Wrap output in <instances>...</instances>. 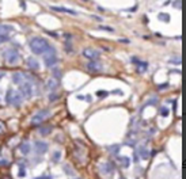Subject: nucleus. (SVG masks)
<instances>
[{
    "mask_svg": "<svg viewBox=\"0 0 186 179\" xmlns=\"http://www.w3.org/2000/svg\"><path fill=\"white\" fill-rule=\"evenodd\" d=\"M29 46H30V50L34 54H45L50 48L49 42L45 38H41V37H34V38H31Z\"/></svg>",
    "mask_w": 186,
    "mask_h": 179,
    "instance_id": "nucleus-1",
    "label": "nucleus"
},
{
    "mask_svg": "<svg viewBox=\"0 0 186 179\" xmlns=\"http://www.w3.org/2000/svg\"><path fill=\"white\" fill-rule=\"evenodd\" d=\"M6 99H7L8 105L15 106V107L21 106L22 102H23V98H22L21 92L16 91V90H10V91L7 92V95H6Z\"/></svg>",
    "mask_w": 186,
    "mask_h": 179,
    "instance_id": "nucleus-2",
    "label": "nucleus"
},
{
    "mask_svg": "<svg viewBox=\"0 0 186 179\" xmlns=\"http://www.w3.org/2000/svg\"><path fill=\"white\" fill-rule=\"evenodd\" d=\"M57 61H59V58H57V56H56V49H54L53 46H50L49 50L44 54V64H45L48 68H53L57 64Z\"/></svg>",
    "mask_w": 186,
    "mask_h": 179,
    "instance_id": "nucleus-3",
    "label": "nucleus"
},
{
    "mask_svg": "<svg viewBox=\"0 0 186 179\" xmlns=\"http://www.w3.org/2000/svg\"><path fill=\"white\" fill-rule=\"evenodd\" d=\"M3 57H4V60H6V63H7V64H10V65H14V64H16L18 61H19V57H21V56H19L18 50L10 48V49L4 50Z\"/></svg>",
    "mask_w": 186,
    "mask_h": 179,
    "instance_id": "nucleus-4",
    "label": "nucleus"
},
{
    "mask_svg": "<svg viewBox=\"0 0 186 179\" xmlns=\"http://www.w3.org/2000/svg\"><path fill=\"white\" fill-rule=\"evenodd\" d=\"M50 117V111L49 110H39L31 117L30 119V123L31 125H39V123H42L46 118H49Z\"/></svg>",
    "mask_w": 186,
    "mask_h": 179,
    "instance_id": "nucleus-5",
    "label": "nucleus"
},
{
    "mask_svg": "<svg viewBox=\"0 0 186 179\" xmlns=\"http://www.w3.org/2000/svg\"><path fill=\"white\" fill-rule=\"evenodd\" d=\"M11 79H12V83L14 84H18V86H22L25 84V83H30V76L26 73H23V72H14V73L11 75Z\"/></svg>",
    "mask_w": 186,
    "mask_h": 179,
    "instance_id": "nucleus-6",
    "label": "nucleus"
},
{
    "mask_svg": "<svg viewBox=\"0 0 186 179\" xmlns=\"http://www.w3.org/2000/svg\"><path fill=\"white\" fill-rule=\"evenodd\" d=\"M82 54L86 57L90 61H97L101 56V50L98 49H92V48H86V49L82 50Z\"/></svg>",
    "mask_w": 186,
    "mask_h": 179,
    "instance_id": "nucleus-7",
    "label": "nucleus"
},
{
    "mask_svg": "<svg viewBox=\"0 0 186 179\" xmlns=\"http://www.w3.org/2000/svg\"><path fill=\"white\" fill-rule=\"evenodd\" d=\"M86 68H87V71L92 72V73H99V72L103 71V65H102L99 61H90Z\"/></svg>",
    "mask_w": 186,
    "mask_h": 179,
    "instance_id": "nucleus-8",
    "label": "nucleus"
},
{
    "mask_svg": "<svg viewBox=\"0 0 186 179\" xmlns=\"http://www.w3.org/2000/svg\"><path fill=\"white\" fill-rule=\"evenodd\" d=\"M34 149L37 153H45L48 149H49V145H48V143H45V141H35L34 144Z\"/></svg>",
    "mask_w": 186,
    "mask_h": 179,
    "instance_id": "nucleus-9",
    "label": "nucleus"
},
{
    "mask_svg": "<svg viewBox=\"0 0 186 179\" xmlns=\"http://www.w3.org/2000/svg\"><path fill=\"white\" fill-rule=\"evenodd\" d=\"M21 92L22 95H25V96H33V94H34V91H33V86H31V83H25V84H22L21 86Z\"/></svg>",
    "mask_w": 186,
    "mask_h": 179,
    "instance_id": "nucleus-10",
    "label": "nucleus"
},
{
    "mask_svg": "<svg viewBox=\"0 0 186 179\" xmlns=\"http://www.w3.org/2000/svg\"><path fill=\"white\" fill-rule=\"evenodd\" d=\"M26 63H27V67L30 68V69H33V71L39 69V63L37 61V58H34V57H29Z\"/></svg>",
    "mask_w": 186,
    "mask_h": 179,
    "instance_id": "nucleus-11",
    "label": "nucleus"
},
{
    "mask_svg": "<svg viewBox=\"0 0 186 179\" xmlns=\"http://www.w3.org/2000/svg\"><path fill=\"white\" fill-rule=\"evenodd\" d=\"M59 87V81L54 80V79H49V80L46 81V84H45V88L48 90V91H54L56 88Z\"/></svg>",
    "mask_w": 186,
    "mask_h": 179,
    "instance_id": "nucleus-12",
    "label": "nucleus"
},
{
    "mask_svg": "<svg viewBox=\"0 0 186 179\" xmlns=\"http://www.w3.org/2000/svg\"><path fill=\"white\" fill-rule=\"evenodd\" d=\"M53 11H59V12H67V14L69 15H77V12L75 10H71V8H67V7H56V6H52Z\"/></svg>",
    "mask_w": 186,
    "mask_h": 179,
    "instance_id": "nucleus-13",
    "label": "nucleus"
},
{
    "mask_svg": "<svg viewBox=\"0 0 186 179\" xmlns=\"http://www.w3.org/2000/svg\"><path fill=\"white\" fill-rule=\"evenodd\" d=\"M113 171H114V165H113L112 163H105V164L102 165V172H103V174L110 175V174H113Z\"/></svg>",
    "mask_w": 186,
    "mask_h": 179,
    "instance_id": "nucleus-14",
    "label": "nucleus"
},
{
    "mask_svg": "<svg viewBox=\"0 0 186 179\" xmlns=\"http://www.w3.org/2000/svg\"><path fill=\"white\" fill-rule=\"evenodd\" d=\"M14 30V27L10 25H0V35H7Z\"/></svg>",
    "mask_w": 186,
    "mask_h": 179,
    "instance_id": "nucleus-15",
    "label": "nucleus"
},
{
    "mask_svg": "<svg viewBox=\"0 0 186 179\" xmlns=\"http://www.w3.org/2000/svg\"><path fill=\"white\" fill-rule=\"evenodd\" d=\"M19 151H21L22 155H29V152H30V144H29L27 141L22 143V144L19 145Z\"/></svg>",
    "mask_w": 186,
    "mask_h": 179,
    "instance_id": "nucleus-16",
    "label": "nucleus"
},
{
    "mask_svg": "<svg viewBox=\"0 0 186 179\" xmlns=\"http://www.w3.org/2000/svg\"><path fill=\"white\" fill-rule=\"evenodd\" d=\"M139 155H140L141 159H144V160H145V159L150 158V151H148L145 147H140V148H139Z\"/></svg>",
    "mask_w": 186,
    "mask_h": 179,
    "instance_id": "nucleus-17",
    "label": "nucleus"
},
{
    "mask_svg": "<svg viewBox=\"0 0 186 179\" xmlns=\"http://www.w3.org/2000/svg\"><path fill=\"white\" fill-rule=\"evenodd\" d=\"M52 73H53V79H54V80L59 81L60 79H61V71H60L57 67H53L52 68Z\"/></svg>",
    "mask_w": 186,
    "mask_h": 179,
    "instance_id": "nucleus-18",
    "label": "nucleus"
},
{
    "mask_svg": "<svg viewBox=\"0 0 186 179\" xmlns=\"http://www.w3.org/2000/svg\"><path fill=\"white\" fill-rule=\"evenodd\" d=\"M50 132H52V126H44L39 129V134L41 136H48Z\"/></svg>",
    "mask_w": 186,
    "mask_h": 179,
    "instance_id": "nucleus-19",
    "label": "nucleus"
},
{
    "mask_svg": "<svg viewBox=\"0 0 186 179\" xmlns=\"http://www.w3.org/2000/svg\"><path fill=\"white\" fill-rule=\"evenodd\" d=\"M118 162H121L122 167H128V165H129V158H122V156H118Z\"/></svg>",
    "mask_w": 186,
    "mask_h": 179,
    "instance_id": "nucleus-20",
    "label": "nucleus"
},
{
    "mask_svg": "<svg viewBox=\"0 0 186 179\" xmlns=\"http://www.w3.org/2000/svg\"><path fill=\"white\" fill-rule=\"evenodd\" d=\"M60 159H61V152L60 151H56L54 152V153H53V156H52V162H59Z\"/></svg>",
    "mask_w": 186,
    "mask_h": 179,
    "instance_id": "nucleus-21",
    "label": "nucleus"
},
{
    "mask_svg": "<svg viewBox=\"0 0 186 179\" xmlns=\"http://www.w3.org/2000/svg\"><path fill=\"white\" fill-rule=\"evenodd\" d=\"M63 168H64V171L67 172L68 175H75V171H74V170H72V168H71V167H69V164H65V165H64V167H63Z\"/></svg>",
    "mask_w": 186,
    "mask_h": 179,
    "instance_id": "nucleus-22",
    "label": "nucleus"
},
{
    "mask_svg": "<svg viewBox=\"0 0 186 179\" xmlns=\"http://www.w3.org/2000/svg\"><path fill=\"white\" fill-rule=\"evenodd\" d=\"M159 114H160L162 117H167V116H169V109H167V107H160Z\"/></svg>",
    "mask_w": 186,
    "mask_h": 179,
    "instance_id": "nucleus-23",
    "label": "nucleus"
},
{
    "mask_svg": "<svg viewBox=\"0 0 186 179\" xmlns=\"http://www.w3.org/2000/svg\"><path fill=\"white\" fill-rule=\"evenodd\" d=\"M141 67L137 68V72H140V73H143V72H145V69H147V63H140Z\"/></svg>",
    "mask_w": 186,
    "mask_h": 179,
    "instance_id": "nucleus-24",
    "label": "nucleus"
},
{
    "mask_svg": "<svg viewBox=\"0 0 186 179\" xmlns=\"http://www.w3.org/2000/svg\"><path fill=\"white\" fill-rule=\"evenodd\" d=\"M159 19H160V21H165V22H169L170 21V16L167 14H159Z\"/></svg>",
    "mask_w": 186,
    "mask_h": 179,
    "instance_id": "nucleus-25",
    "label": "nucleus"
},
{
    "mask_svg": "<svg viewBox=\"0 0 186 179\" xmlns=\"http://www.w3.org/2000/svg\"><path fill=\"white\" fill-rule=\"evenodd\" d=\"M26 175V170L23 164H19V176H25Z\"/></svg>",
    "mask_w": 186,
    "mask_h": 179,
    "instance_id": "nucleus-26",
    "label": "nucleus"
},
{
    "mask_svg": "<svg viewBox=\"0 0 186 179\" xmlns=\"http://www.w3.org/2000/svg\"><path fill=\"white\" fill-rule=\"evenodd\" d=\"M169 63H171V64H181V57H177V58H170Z\"/></svg>",
    "mask_w": 186,
    "mask_h": 179,
    "instance_id": "nucleus-27",
    "label": "nucleus"
},
{
    "mask_svg": "<svg viewBox=\"0 0 186 179\" xmlns=\"http://www.w3.org/2000/svg\"><path fill=\"white\" fill-rule=\"evenodd\" d=\"M8 35H0V45H1V44H4V42H7L8 41Z\"/></svg>",
    "mask_w": 186,
    "mask_h": 179,
    "instance_id": "nucleus-28",
    "label": "nucleus"
},
{
    "mask_svg": "<svg viewBox=\"0 0 186 179\" xmlns=\"http://www.w3.org/2000/svg\"><path fill=\"white\" fill-rule=\"evenodd\" d=\"M107 149H109V151H112V152H114V153L119 152V147H118V145H116V147H109Z\"/></svg>",
    "mask_w": 186,
    "mask_h": 179,
    "instance_id": "nucleus-29",
    "label": "nucleus"
},
{
    "mask_svg": "<svg viewBox=\"0 0 186 179\" xmlns=\"http://www.w3.org/2000/svg\"><path fill=\"white\" fill-rule=\"evenodd\" d=\"M77 98H79V99H86L87 102H91V96H90V95H86V96H83V95H79Z\"/></svg>",
    "mask_w": 186,
    "mask_h": 179,
    "instance_id": "nucleus-30",
    "label": "nucleus"
},
{
    "mask_svg": "<svg viewBox=\"0 0 186 179\" xmlns=\"http://www.w3.org/2000/svg\"><path fill=\"white\" fill-rule=\"evenodd\" d=\"M57 98H59V95H50L49 101H50V102H53V101H54V99H57Z\"/></svg>",
    "mask_w": 186,
    "mask_h": 179,
    "instance_id": "nucleus-31",
    "label": "nucleus"
},
{
    "mask_svg": "<svg viewBox=\"0 0 186 179\" xmlns=\"http://www.w3.org/2000/svg\"><path fill=\"white\" fill-rule=\"evenodd\" d=\"M4 132V126H3V123H0V134Z\"/></svg>",
    "mask_w": 186,
    "mask_h": 179,
    "instance_id": "nucleus-32",
    "label": "nucleus"
},
{
    "mask_svg": "<svg viewBox=\"0 0 186 179\" xmlns=\"http://www.w3.org/2000/svg\"><path fill=\"white\" fill-rule=\"evenodd\" d=\"M8 164V162H6V160H1L0 162V165H7Z\"/></svg>",
    "mask_w": 186,
    "mask_h": 179,
    "instance_id": "nucleus-33",
    "label": "nucleus"
},
{
    "mask_svg": "<svg viewBox=\"0 0 186 179\" xmlns=\"http://www.w3.org/2000/svg\"><path fill=\"white\" fill-rule=\"evenodd\" d=\"M106 94H107V92H98L99 96H102V95H106Z\"/></svg>",
    "mask_w": 186,
    "mask_h": 179,
    "instance_id": "nucleus-34",
    "label": "nucleus"
},
{
    "mask_svg": "<svg viewBox=\"0 0 186 179\" xmlns=\"http://www.w3.org/2000/svg\"><path fill=\"white\" fill-rule=\"evenodd\" d=\"M37 179H52V176L48 175V178H37Z\"/></svg>",
    "mask_w": 186,
    "mask_h": 179,
    "instance_id": "nucleus-35",
    "label": "nucleus"
},
{
    "mask_svg": "<svg viewBox=\"0 0 186 179\" xmlns=\"http://www.w3.org/2000/svg\"><path fill=\"white\" fill-rule=\"evenodd\" d=\"M4 75H6V73H4V72H0V79H1V77H3Z\"/></svg>",
    "mask_w": 186,
    "mask_h": 179,
    "instance_id": "nucleus-36",
    "label": "nucleus"
},
{
    "mask_svg": "<svg viewBox=\"0 0 186 179\" xmlns=\"http://www.w3.org/2000/svg\"><path fill=\"white\" fill-rule=\"evenodd\" d=\"M121 179H122V178H121Z\"/></svg>",
    "mask_w": 186,
    "mask_h": 179,
    "instance_id": "nucleus-37",
    "label": "nucleus"
}]
</instances>
